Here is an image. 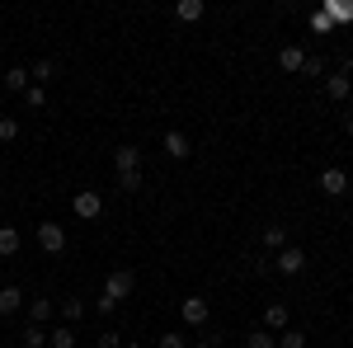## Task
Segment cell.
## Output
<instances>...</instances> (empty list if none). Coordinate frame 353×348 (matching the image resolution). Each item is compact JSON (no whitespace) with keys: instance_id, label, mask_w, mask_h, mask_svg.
<instances>
[{"instance_id":"8992f818","label":"cell","mask_w":353,"mask_h":348,"mask_svg":"<svg viewBox=\"0 0 353 348\" xmlns=\"http://www.w3.org/2000/svg\"><path fill=\"white\" fill-rule=\"evenodd\" d=\"M137 165H141V151H137V146H118V151H113V170H118V174H132Z\"/></svg>"},{"instance_id":"4316f807","label":"cell","mask_w":353,"mask_h":348,"mask_svg":"<svg viewBox=\"0 0 353 348\" xmlns=\"http://www.w3.org/2000/svg\"><path fill=\"white\" fill-rule=\"evenodd\" d=\"M118 188H123V193H137V188H141V170H132V174H118Z\"/></svg>"},{"instance_id":"2e32d148","label":"cell","mask_w":353,"mask_h":348,"mask_svg":"<svg viewBox=\"0 0 353 348\" xmlns=\"http://www.w3.org/2000/svg\"><path fill=\"white\" fill-rule=\"evenodd\" d=\"M57 316H61V325H81L85 301H76V296H71V301H61V306H57Z\"/></svg>"},{"instance_id":"4fadbf2b","label":"cell","mask_w":353,"mask_h":348,"mask_svg":"<svg viewBox=\"0 0 353 348\" xmlns=\"http://www.w3.org/2000/svg\"><path fill=\"white\" fill-rule=\"evenodd\" d=\"M24 306V292L19 287H0V316H14Z\"/></svg>"},{"instance_id":"603a6c76","label":"cell","mask_w":353,"mask_h":348,"mask_svg":"<svg viewBox=\"0 0 353 348\" xmlns=\"http://www.w3.org/2000/svg\"><path fill=\"white\" fill-rule=\"evenodd\" d=\"M245 348H278V339L269 329H254V334H245Z\"/></svg>"},{"instance_id":"9a60e30c","label":"cell","mask_w":353,"mask_h":348,"mask_svg":"<svg viewBox=\"0 0 353 348\" xmlns=\"http://www.w3.org/2000/svg\"><path fill=\"white\" fill-rule=\"evenodd\" d=\"M325 94H330V99H349L353 81H349V76H325Z\"/></svg>"},{"instance_id":"44dd1931","label":"cell","mask_w":353,"mask_h":348,"mask_svg":"<svg viewBox=\"0 0 353 348\" xmlns=\"http://www.w3.org/2000/svg\"><path fill=\"white\" fill-rule=\"evenodd\" d=\"M325 14H330V24H353V5H339V0H330Z\"/></svg>"},{"instance_id":"d6a6232c","label":"cell","mask_w":353,"mask_h":348,"mask_svg":"<svg viewBox=\"0 0 353 348\" xmlns=\"http://www.w3.org/2000/svg\"><path fill=\"white\" fill-rule=\"evenodd\" d=\"M123 348H137V344H123Z\"/></svg>"},{"instance_id":"f1b7e54d","label":"cell","mask_w":353,"mask_h":348,"mask_svg":"<svg viewBox=\"0 0 353 348\" xmlns=\"http://www.w3.org/2000/svg\"><path fill=\"white\" fill-rule=\"evenodd\" d=\"M94 348H123V339H118V334H113V329H104V334H99V339H94Z\"/></svg>"},{"instance_id":"277c9868","label":"cell","mask_w":353,"mask_h":348,"mask_svg":"<svg viewBox=\"0 0 353 348\" xmlns=\"http://www.w3.org/2000/svg\"><path fill=\"white\" fill-rule=\"evenodd\" d=\"M273 268H278V273H288V278H297L301 268H306V254H301L297 245H288V249H278V259H273Z\"/></svg>"},{"instance_id":"9c48e42d","label":"cell","mask_w":353,"mask_h":348,"mask_svg":"<svg viewBox=\"0 0 353 348\" xmlns=\"http://www.w3.org/2000/svg\"><path fill=\"white\" fill-rule=\"evenodd\" d=\"M278 66H283L288 76H297L301 66H306V52H301V48H283V52H278Z\"/></svg>"},{"instance_id":"7402d4cb","label":"cell","mask_w":353,"mask_h":348,"mask_svg":"<svg viewBox=\"0 0 353 348\" xmlns=\"http://www.w3.org/2000/svg\"><path fill=\"white\" fill-rule=\"evenodd\" d=\"M28 85H33V81H28L24 66H10V71H5V90H28Z\"/></svg>"},{"instance_id":"5b68a950","label":"cell","mask_w":353,"mask_h":348,"mask_svg":"<svg viewBox=\"0 0 353 348\" xmlns=\"http://www.w3.org/2000/svg\"><path fill=\"white\" fill-rule=\"evenodd\" d=\"M38 245H43L48 254H61V249H66V231H61L57 221H43V226H38Z\"/></svg>"},{"instance_id":"ba28073f","label":"cell","mask_w":353,"mask_h":348,"mask_svg":"<svg viewBox=\"0 0 353 348\" xmlns=\"http://www.w3.org/2000/svg\"><path fill=\"white\" fill-rule=\"evenodd\" d=\"M165 156H170V161H189V136L170 127V132H165Z\"/></svg>"},{"instance_id":"484cf974","label":"cell","mask_w":353,"mask_h":348,"mask_svg":"<svg viewBox=\"0 0 353 348\" xmlns=\"http://www.w3.org/2000/svg\"><path fill=\"white\" fill-rule=\"evenodd\" d=\"M14 136H19V123L14 118H0V146H10Z\"/></svg>"},{"instance_id":"d4e9b609","label":"cell","mask_w":353,"mask_h":348,"mask_svg":"<svg viewBox=\"0 0 353 348\" xmlns=\"http://www.w3.org/2000/svg\"><path fill=\"white\" fill-rule=\"evenodd\" d=\"M278 348H306V334H301V329H283Z\"/></svg>"},{"instance_id":"cb8c5ba5","label":"cell","mask_w":353,"mask_h":348,"mask_svg":"<svg viewBox=\"0 0 353 348\" xmlns=\"http://www.w3.org/2000/svg\"><path fill=\"white\" fill-rule=\"evenodd\" d=\"M24 99H28V108H48V90H43V85H28Z\"/></svg>"},{"instance_id":"1f68e13d","label":"cell","mask_w":353,"mask_h":348,"mask_svg":"<svg viewBox=\"0 0 353 348\" xmlns=\"http://www.w3.org/2000/svg\"><path fill=\"white\" fill-rule=\"evenodd\" d=\"M344 132H349V141H353V118H349V123H344Z\"/></svg>"},{"instance_id":"d6986e66","label":"cell","mask_w":353,"mask_h":348,"mask_svg":"<svg viewBox=\"0 0 353 348\" xmlns=\"http://www.w3.org/2000/svg\"><path fill=\"white\" fill-rule=\"evenodd\" d=\"M19 344L24 348H48V329H43V325H28L24 334H19Z\"/></svg>"},{"instance_id":"ffe728a7","label":"cell","mask_w":353,"mask_h":348,"mask_svg":"<svg viewBox=\"0 0 353 348\" xmlns=\"http://www.w3.org/2000/svg\"><path fill=\"white\" fill-rule=\"evenodd\" d=\"M264 249H288V226H264Z\"/></svg>"},{"instance_id":"30bf717a","label":"cell","mask_w":353,"mask_h":348,"mask_svg":"<svg viewBox=\"0 0 353 348\" xmlns=\"http://www.w3.org/2000/svg\"><path fill=\"white\" fill-rule=\"evenodd\" d=\"M264 329H288V306L283 301H269L264 306Z\"/></svg>"},{"instance_id":"5bb4252c","label":"cell","mask_w":353,"mask_h":348,"mask_svg":"<svg viewBox=\"0 0 353 348\" xmlns=\"http://www.w3.org/2000/svg\"><path fill=\"white\" fill-rule=\"evenodd\" d=\"M19 231L14 226H0V259H10V254H19Z\"/></svg>"},{"instance_id":"7a4b0ae2","label":"cell","mask_w":353,"mask_h":348,"mask_svg":"<svg viewBox=\"0 0 353 348\" xmlns=\"http://www.w3.org/2000/svg\"><path fill=\"white\" fill-rule=\"evenodd\" d=\"M71 207H76V216H81V221H94V216L104 212V198H99L94 188H81V193L71 198Z\"/></svg>"},{"instance_id":"3957f363","label":"cell","mask_w":353,"mask_h":348,"mask_svg":"<svg viewBox=\"0 0 353 348\" xmlns=\"http://www.w3.org/2000/svg\"><path fill=\"white\" fill-rule=\"evenodd\" d=\"M179 316H184V325H189V329H203V325H208V316H212V306H208L203 296H189V301H179Z\"/></svg>"},{"instance_id":"7c38bea8","label":"cell","mask_w":353,"mask_h":348,"mask_svg":"<svg viewBox=\"0 0 353 348\" xmlns=\"http://www.w3.org/2000/svg\"><path fill=\"white\" fill-rule=\"evenodd\" d=\"M52 316H57L52 301H43V296H38V301H28V320H33V325H48Z\"/></svg>"},{"instance_id":"4dcf8cb0","label":"cell","mask_w":353,"mask_h":348,"mask_svg":"<svg viewBox=\"0 0 353 348\" xmlns=\"http://www.w3.org/2000/svg\"><path fill=\"white\" fill-rule=\"evenodd\" d=\"M221 339H198V344H189V348H217Z\"/></svg>"},{"instance_id":"ac0fdd59","label":"cell","mask_w":353,"mask_h":348,"mask_svg":"<svg viewBox=\"0 0 353 348\" xmlns=\"http://www.w3.org/2000/svg\"><path fill=\"white\" fill-rule=\"evenodd\" d=\"M52 76H57V66H52V61H48V57L28 66V81H33V85H48V81H52Z\"/></svg>"},{"instance_id":"e0dca14e","label":"cell","mask_w":353,"mask_h":348,"mask_svg":"<svg viewBox=\"0 0 353 348\" xmlns=\"http://www.w3.org/2000/svg\"><path fill=\"white\" fill-rule=\"evenodd\" d=\"M48 344L52 348H76V325H57L52 334H48Z\"/></svg>"},{"instance_id":"f546056e","label":"cell","mask_w":353,"mask_h":348,"mask_svg":"<svg viewBox=\"0 0 353 348\" xmlns=\"http://www.w3.org/2000/svg\"><path fill=\"white\" fill-rule=\"evenodd\" d=\"M311 28H316V33H330V28H334V24H330V14H325V10H321V14H311Z\"/></svg>"},{"instance_id":"8fae6325","label":"cell","mask_w":353,"mask_h":348,"mask_svg":"<svg viewBox=\"0 0 353 348\" xmlns=\"http://www.w3.org/2000/svg\"><path fill=\"white\" fill-rule=\"evenodd\" d=\"M203 10H208L203 0H179V5H174V19H184V24H198V19H203Z\"/></svg>"},{"instance_id":"52a82bcc","label":"cell","mask_w":353,"mask_h":348,"mask_svg":"<svg viewBox=\"0 0 353 348\" xmlns=\"http://www.w3.org/2000/svg\"><path fill=\"white\" fill-rule=\"evenodd\" d=\"M321 188H325L330 198H344V193H349V174H344V170H325V174H321Z\"/></svg>"},{"instance_id":"6da1fadb","label":"cell","mask_w":353,"mask_h":348,"mask_svg":"<svg viewBox=\"0 0 353 348\" xmlns=\"http://www.w3.org/2000/svg\"><path fill=\"white\" fill-rule=\"evenodd\" d=\"M132 287H137V278L128 273V268L109 273V278H104V292H99V301H94V311H99V316H113V306H118V301H128Z\"/></svg>"},{"instance_id":"83f0119b","label":"cell","mask_w":353,"mask_h":348,"mask_svg":"<svg viewBox=\"0 0 353 348\" xmlns=\"http://www.w3.org/2000/svg\"><path fill=\"white\" fill-rule=\"evenodd\" d=\"M161 348H189V339L179 329H170V334H161Z\"/></svg>"}]
</instances>
